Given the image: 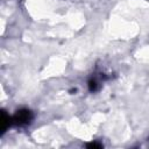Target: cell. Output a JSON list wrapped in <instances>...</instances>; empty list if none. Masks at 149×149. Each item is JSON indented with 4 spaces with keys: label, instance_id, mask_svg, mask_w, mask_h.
Wrapping results in <instances>:
<instances>
[{
    "label": "cell",
    "instance_id": "cell-1",
    "mask_svg": "<svg viewBox=\"0 0 149 149\" xmlns=\"http://www.w3.org/2000/svg\"><path fill=\"white\" fill-rule=\"evenodd\" d=\"M33 120H34V113L29 108H20L12 116L13 125L19 126V127H24V126L30 125Z\"/></svg>",
    "mask_w": 149,
    "mask_h": 149
},
{
    "label": "cell",
    "instance_id": "cell-2",
    "mask_svg": "<svg viewBox=\"0 0 149 149\" xmlns=\"http://www.w3.org/2000/svg\"><path fill=\"white\" fill-rule=\"evenodd\" d=\"M1 121H0V123H1V134H3L7 129H8V127L10 126V125H13V122H12V116H9L7 113H6V111H1V119H0Z\"/></svg>",
    "mask_w": 149,
    "mask_h": 149
},
{
    "label": "cell",
    "instance_id": "cell-3",
    "mask_svg": "<svg viewBox=\"0 0 149 149\" xmlns=\"http://www.w3.org/2000/svg\"><path fill=\"white\" fill-rule=\"evenodd\" d=\"M87 87L90 92H97L100 88V80L95 77H92L88 81H87Z\"/></svg>",
    "mask_w": 149,
    "mask_h": 149
},
{
    "label": "cell",
    "instance_id": "cell-4",
    "mask_svg": "<svg viewBox=\"0 0 149 149\" xmlns=\"http://www.w3.org/2000/svg\"><path fill=\"white\" fill-rule=\"evenodd\" d=\"M86 147L87 148H102L104 146H102V143H100V142H97V141H92V142H90V143H87L86 144Z\"/></svg>",
    "mask_w": 149,
    "mask_h": 149
}]
</instances>
